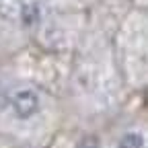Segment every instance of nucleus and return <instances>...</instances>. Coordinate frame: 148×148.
I'll list each match as a JSON object with an SVG mask.
<instances>
[{
    "instance_id": "f257e3e1",
    "label": "nucleus",
    "mask_w": 148,
    "mask_h": 148,
    "mask_svg": "<svg viewBox=\"0 0 148 148\" xmlns=\"http://www.w3.org/2000/svg\"><path fill=\"white\" fill-rule=\"evenodd\" d=\"M10 109L18 119H31L39 111V95L35 88L23 86L10 95Z\"/></svg>"
},
{
    "instance_id": "f03ea898",
    "label": "nucleus",
    "mask_w": 148,
    "mask_h": 148,
    "mask_svg": "<svg viewBox=\"0 0 148 148\" xmlns=\"http://www.w3.org/2000/svg\"><path fill=\"white\" fill-rule=\"evenodd\" d=\"M144 146H146V140H144V134L140 132H125L117 142V148H144Z\"/></svg>"
},
{
    "instance_id": "7ed1b4c3",
    "label": "nucleus",
    "mask_w": 148,
    "mask_h": 148,
    "mask_svg": "<svg viewBox=\"0 0 148 148\" xmlns=\"http://www.w3.org/2000/svg\"><path fill=\"white\" fill-rule=\"evenodd\" d=\"M39 16H41V10H39V4H35V2H29L21 8V21L27 27H33L39 21Z\"/></svg>"
}]
</instances>
